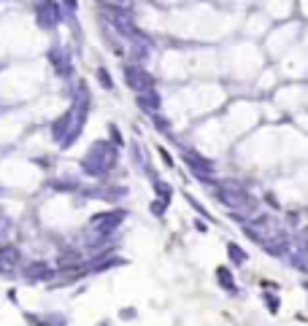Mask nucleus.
Returning <instances> with one entry per match:
<instances>
[{
  "label": "nucleus",
  "mask_w": 308,
  "mask_h": 326,
  "mask_svg": "<svg viewBox=\"0 0 308 326\" xmlns=\"http://www.w3.org/2000/svg\"><path fill=\"white\" fill-rule=\"evenodd\" d=\"M65 3V8H68V14H73V11L78 8V0H62Z\"/></svg>",
  "instance_id": "20"
},
{
  "label": "nucleus",
  "mask_w": 308,
  "mask_h": 326,
  "mask_svg": "<svg viewBox=\"0 0 308 326\" xmlns=\"http://www.w3.org/2000/svg\"><path fill=\"white\" fill-rule=\"evenodd\" d=\"M243 232H246L257 245H262V243H268L273 234L281 232V224L268 213H254L249 221H243Z\"/></svg>",
  "instance_id": "4"
},
{
  "label": "nucleus",
  "mask_w": 308,
  "mask_h": 326,
  "mask_svg": "<svg viewBox=\"0 0 308 326\" xmlns=\"http://www.w3.org/2000/svg\"><path fill=\"white\" fill-rule=\"evenodd\" d=\"M65 11L60 8V5L54 3V0H49V3H41L36 11V25L41 27V30H51V27H57L62 19H65Z\"/></svg>",
  "instance_id": "7"
},
{
  "label": "nucleus",
  "mask_w": 308,
  "mask_h": 326,
  "mask_svg": "<svg viewBox=\"0 0 308 326\" xmlns=\"http://www.w3.org/2000/svg\"><path fill=\"white\" fill-rule=\"evenodd\" d=\"M100 3H103V0H100ZM106 3H114V5H124V3H127V0H106Z\"/></svg>",
  "instance_id": "24"
},
{
  "label": "nucleus",
  "mask_w": 308,
  "mask_h": 326,
  "mask_svg": "<svg viewBox=\"0 0 308 326\" xmlns=\"http://www.w3.org/2000/svg\"><path fill=\"white\" fill-rule=\"evenodd\" d=\"M289 245H292V240H289V234L281 229L278 234H273L268 243H262L260 248L265 251V254H270V256H287L289 254Z\"/></svg>",
  "instance_id": "9"
},
{
  "label": "nucleus",
  "mask_w": 308,
  "mask_h": 326,
  "mask_svg": "<svg viewBox=\"0 0 308 326\" xmlns=\"http://www.w3.org/2000/svg\"><path fill=\"white\" fill-rule=\"evenodd\" d=\"M36 3H38V5H41V3H49V0H36Z\"/></svg>",
  "instance_id": "25"
},
{
  "label": "nucleus",
  "mask_w": 308,
  "mask_h": 326,
  "mask_svg": "<svg viewBox=\"0 0 308 326\" xmlns=\"http://www.w3.org/2000/svg\"><path fill=\"white\" fill-rule=\"evenodd\" d=\"M87 111H89V92L84 84H78L73 105L60 119H54V124H51V138L60 143V148H71L76 143V138L84 130V122H87Z\"/></svg>",
  "instance_id": "1"
},
{
  "label": "nucleus",
  "mask_w": 308,
  "mask_h": 326,
  "mask_svg": "<svg viewBox=\"0 0 308 326\" xmlns=\"http://www.w3.org/2000/svg\"><path fill=\"white\" fill-rule=\"evenodd\" d=\"M119 316H122L124 321H130V318H135V310H133V307H124V310L119 313Z\"/></svg>",
  "instance_id": "21"
},
{
  "label": "nucleus",
  "mask_w": 308,
  "mask_h": 326,
  "mask_svg": "<svg viewBox=\"0 0 308 326\" xmlns=\"http://www.w3.org/2000/svg\"><path fill=\"white\" fill-rule=\"evenodd\" d=\"M51 62H54V67H57V73H60L62 78H71L73 76V65H71V60H68V54L65 51H51Z\"/></svg>",
  "instance_id": "11"
},
{
  "label": "nucleus",
  "mask_w": 308,
  "mask_h": 326,
  "mask_svg": "<svg viewBox=\"0 0 308 326\" xmlns=\"http://www.w3.org/2000/svg\"><path fill=\"white\" fill-rule=\"evenodd\" d=\"M216 280H219V286H222V289H227L230 294H235V291H238L235 280H232V272L227 270V267H219V270H216Z\"/></svg>",
  "instance_id": "13"
},
{
  "label": "nucleus",
  "mask_w": 308,
  "mask_h": 326,
  "mask_svg": "<svg viewBox=\"0 0 308 326\" xmlns=\"http://www.w3.org/2000/svg\"><path fill=\"white\" fill-rule=\"evenodd\" d=\"M227 256H230L232 264H246V251L235 243H227Z\"/></svg>",
  "instance_id": "14"
},
{
  "label": "nucleus",
  "mask_w": 308,
  "mask_h": 326,
  "mask_svg": "<svg viewBox=\"0 0 308 326\" xmlns=\"http://www.w3.org/2000/svg\"><path fill=\"white\" fill-rule=\"evenodd\" d=\"M265 305L270 307V313H278V299L273 294H265Z\"/></svg>",
  "instance_id": "18"
},
{
  "label": "nucleus",
  "mask_w": 308,
  "mask_h": 326,
  "mask_svg": "<svg viewBox=\"0 0 308 326\" xmlns=\"http://www.w3.org/2000/svg\"><path fill=\"white\" fill-rule=\"evenodd\" d=\"M214 192H216V199H219L225 208L232 210V219L246 221L249 216L257 213V199L243 186L232 184V181H216Z\"/></svg>",
  "instance_id": "2"
},
{
  "label": "nucleus",
  "mask_w": 308,
  "mask_h": 326,
  "mask_svg": "<svg viewBox=\"0 0 308 326\" xmlns=\"http://www.w3.org/2000/svg\"><path fill=\"white\" fill-rule=\"evenodd\" d=\"M159 157H162V162L168 164V167H173V159H170V154L165 151V148H159Z\"/></svg>",
  "instance_id": "19"
},
{
  "label": "nucleus",
  "mask_w": 308,
  "mask_h": 326,
  "mask_svg": "<svg viewBox=\"0 0 308 326\" xmlns=\"http://www.w3.org/2000/svg\"><path fill=\"white\" fill-rule=\"evenodd\" d=\"M135 102H138V108L144 113H159V108H162V100H159V95L154 92V89H149V92H141L135 95Z\"/></svg>",
  "instance_id": "10"
},
{
  "label": "nucleus",
  "mask_w": 308,
  "mask_h": 326,
  "mask_svg": "<svg viewBox=\"0 0 308 326\" xmlns=\"http://www.w3.org/2000/svg\"><path fill=\"white\" fill-rule=\"evenodd\" d=\"M5 229H8V221H5V219H3V221H0V237H3V234H8V232H5Z\"/></svg>",
  "instance_id": "22"
},
{
  "label": "nucleus",
  "mask_w": 308,
  "mask_h": 326,
  "mask_svg": "<svg viewBox=\"0 0 308 326\" xmlns=\"http://www.w3.org/2000/svg\"><path fill=\"white\" fill-rule=\"evenodd\" d=\"M165 208H168V202H162V199H154V202H152V213L154 216H162Z\"/></svg>",
  "instance_id": "17"
},
{
  "label": "nucleus",
  "mask_w": 308,
  "mask_h": 326,
  "mask_svg": "<svg viewBox=\"0 0 308 326\" xmlns=\"http://www.w3.org/2000/svg\"><path fill=\"white\" fill-rule=\"evenodd\" d=\"M154 192H157V199H162V202H170V197H173V189L162 181H154Z\"/></svg>",
  "instance_id": "15"
},
{
  "label": "nucleus",
  "mask_w": 308,
  "mask_h": 326,
  "mask_svg": "<svg viewBox=\"0 0 308 326\" xmlns=\"http://www.w3.org/2000/svg\"><path fill=\"white\" fill-rule=\"evenodd\" d=\"M98 81L103 89H114V81H111V73L106 70V67H98Z\"/></svg>",
  "instance_id": "16"
},
{
  "label": "nucleus",
  "mask_w": 308,
  "mask_h": 326,
  "mask_svg": "<svg viewBox=\"0 0 308 326\" xmlns=\"http://www.w3.org/2000/svg\"><path fill=\"white\" fill-rule=\"evenodd\" d=\"M22 275H25V280H30V283H41V280L54 278V270H51L46 261H30V264L22 267Z\"/></svg>",
  "instance_id": "8"
},
{
  "label": "nucleus",
  "mask_w": 308,
  "mask_h": 326,
  "mask_svg": "<svg viewBox=\"0 0 308 326\" xmlns=\"http://www.w3.org/2000/svg\"><path fill=\"white\" fill-rule=\"evenodd\" d=\"M195 227H197V232H208V227H205L203 221H195Z\"/></svg>",
  "instance_id": "23"
},
{
  "label": "nucleus",
  "mask_w": 308,
  "mask_h": 326,
  "mask_svg": "<svg viewBox=\"0 0 308 326\" xmlns=\"http://www.w3.org/2000/svg\"><path fill=\"white\" fill-rule=\"evenodd\" d=\"M116 162H119V148L108 140H95L92 146L87 148V154H84L81 167H84V173L92 175V178H103V175H108L116 167Z\"/></svg>",
  "instance_id": "3"
},
{
  "label": "nucleus",
  "mask_w": 308,
  "mask_h": 326,
  "mask_svg": "<svg viewBox=\"0 0 308 326\" xmlns=\"http://www.w3.org/2000/svg\"><path fill=\"white\" fill-rule=\"evenodd\" d=\"M0 261H3L5 267H11V270H16V267L22 264L19 248H14V245H3V248H0Z\"/></svg>",
  "instance_id": "12"
},
{
  "label": "nucleus",
  "mask_w": 308,
  "mask_h": 326,
  "mask_svg": "<svg viewBox=\"0 0 308 326\" xmlns=\"http://www.w3.org/2000/svg\"><path fill=\"white\" fill-rule=\"evenodd\" d=\"M122 76H124V84H127L135 95L154 89V76L144 65H138V62H127V65L122 67Z\"/></svg>",
  "instance_id": "6"
},
{
  "label": "nucleus",
  "mask_w": 308,
  "mask_h": 326,
  "mask_svg": "<svg viewBox=\"0 0 308 326\" xmlns=\"http://www.w3.org/2000/svg\"><path fill=\"white\" fill-rule=\"evenodd\" d=\"M181 157H184L187 167L192 170V175H195L197 181H203V184H211V186H216V181H214L216 164L211 162L208 157H203V154L192 151V148H181Z\"/></svg>",
  "instance_id": "5"
}]
</instances>
